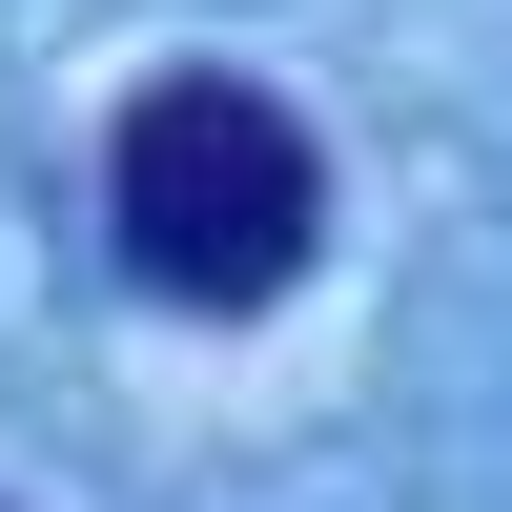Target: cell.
<instances>
[{
	"instance_id": "1",
	"label": "cell",
	"mask_w": 512,
	"mask_h": 512,
	"mask_svg": "<svg viewBox=\"0 0 512 512\" xmlns=\"http://www.w3.org/2000/svg\"><path fill=\"white\" fill-rule=\"evenodd\" d=\"M103 226L164 308H287L328 246V144L226 62H164L144 103L103 123Z\"/></svg>"
}]
</instances>
